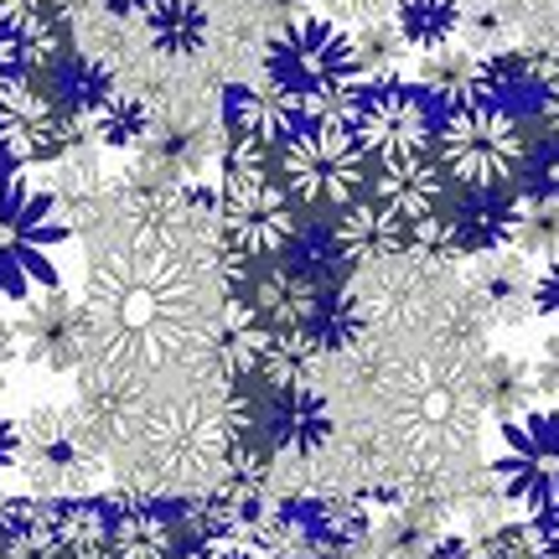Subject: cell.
<instances>
[{
  "mask_svg": "<svg viewBox=\"0 0 559 559\" xmlns=\"http://www.w3.org/2000/svg\"><path fill=\"white\" fill-rule=\"evenodd\" d=\"M83 317H88L83 373L140 389L202 337L207 290L181 239L135 234L120 249L94 254L83 285Z\"/></svg>",
  "mask_w": 559,
  "mask_h": 559,
  "instance_id": "cell-1",
  "label": "cell"
},
{
  "mask_svg": "<svg viewBox=\"0 0 559 559\" xmlns=\"http://www.w3.org/2000/svg\"><path fill=\"white\" fill-rule=\"evenodd\" d=\"M264 73L296 99L300 120H353L368 83L353 52V32L321 11L280 21V32L264 47Z\"/></svg>",
  "mask_w": 559,
  "mask_h": 559,
  "instance_id": "cell-2",
  "label": "cell"
},
{
  "mask_svg": "<svg viewBox=\"0 0 559 559\" xmlns=\"http://www.w3.org/2000/svg\"><path fill=\"white\" fill-rule=\"evenodd\" d=\"M213 234L223 243L228 270H239V275L243 264L280 260L290 249V239L300 234V213H296V198L280 187L270 151H254V145H228L223 151Z\"/></svg>",
  "mask_w": 559,
  "mask_h": 559,
  "instance_id": "cell-3",
  "label": "cell"
},
{
  "mask_svg": "<svg viewBox=\"0 0 559 559\" xmlns=\"http://www.w3.org/2000/svg\"><path fill=\"white\" fill-rule=\"evenodd\" d=\"M68 213L52 192L26 177H0V300H26L58 285V254L68 243Z\"/></svg>",
  "mask_w": 559,
  "mask_h": 559,
  "instance_id": "cell-4",
  "label": "cell"
},
{
  "mask_svg": "<svg viewBox=\"0 0 559 559\" xmlns=\"http://www.w3.org/2000/svg\"><path fill=\"white\" fill-rule=\"evenodd\" d=\"M275 177L300 207L342 213L368 187V151L347 120H300L280 140Z\"/></svg>",
  "mask_w": 559,
  "mask_h": 559,
  "instance_id": "cell-5",
  "label": "cell"
},
{
  "mask_svg": "<svg viewBox=\"0 0 559 559\" xmlns=\"http://www.w3.org/2000/svg\"><path fill=\"white\" fill-rule=\"evenodd\" d=\"M436 151L440 171L456 181V187H508L528 160V140L523 124L513 120L508 104L492 99H466L456 109H445L436 124Z\"/></svg>",
  "mask_w": 559,
  "mask_h": 559,
  "instance_id": "cell-6",
  "label": "cell"
},
{
  "mask_svg": "<svg viewBox=\"0 0 559 559\" xmlns=\"http://www.w3.org/2000/svg\"><path fill=\"white\" fill-rule=\"evenodd\" d=\"M492 477L502 498L519 502L528 519L559 508V404H544V409L528 404L502 419Z\"/></svg>",
  "mask_w": 559,
  "mask_h": 559,
  "instance_id": "cell-7",
  "label": "cell"
},
{
  "mask_svg": "<svg viewBox=\"0 0 559 559\" xmlns=\"http://www.w3.org/2000/svg\"><path fill=\"white\" fill-rule=\"evenodd\" d=\"M94 451H99V440L88 436L79 409L41 404L21 425L16 472L32 481V492H41V498H79L88 477H94Z\"/></svg>",
  "mask_w": 559,
  "mask_h": 559,
  "instance_id": "cell-8",
  "label": "cell"
},
{
  "mask_svg": "<svg viewBox=\"0 0 559 559\" xmlns=\"http://www.w3.org/2000/svg\"><path fill=\"white\" fill-rule=\"evenodd\" d=\"M79 130L83 120H73L32 73H16L0 88V151L11 166H58L79 151Z\"/></svg>",
  "mask_w": 559,
  "mask_h": 559,
  "instance_id": "cell-9",
  "label": "cell"
},
{
  "mask_svg": "<svg viewBox=\"0 0 559 559\" xmlns=\"http://www.w3.org/2000/svg\"><path fill=\"white\" fill-rule=\"evenodd\" d=\"M436 104L419 94L415 83L404 79H379V83H362L358 109H353V130H358L362 151L368 156H415V151H430L436 140Z\"/></svg>",
  "mask_w": 559,
  "mask_h": 559,
  "instance_id": "cell-10",
  "label": "cell"
},
{
  "mask_svg": "<svg viewBox=\"0 0 559 559\" xmlns=\"http://www.w3.org/2000/svg\"><path fill=\"white\" fill-rule=\"evenodd\" d=\"M16 347L21 362H32L41 373H73L88 362V317H83V296L47 285L37 296L21 300L16 311Z\"/></svg>",
  "mask_w": 559,
  "mask_h": 559,
  "instance_id": "cell-11",
  "label": "cell"
},
{
  "mask_svg": "<svg viewBox=\"0 0 559 559\" xmlns=\"http://www.w3.org/2000/svg\"><path fill=\"white\" fill-rule=\"evenodd\" d=\"M415 249L451 260H481L492 249H508V198H498V187H461V198H445L415 228Z\"/></svg>",
  "mask_w": 559,
  "mask_h": 559,
  "instance_id": "cell-12",
  "label": "cell"
},
{
  "mask_svg": "<svg viewBox=\"0 0 559 559\" xmlns=\"http://www.w3.org/2000/svg\"><path fill=\"white\" fill-rule=\"evenodd\" d=\"M415 228L419 223L400 218L379 198H353L342 207L337 228H332V243H337L342 264H379L394 260V254H409L415 249Z\"/></svg>",
  "mask_w": 559,
  "mask_h": 559,
  "instance_id": "cell-13",
  "label": "cell"
},
{
  "mask_svg": "<svg viewBox=\"0 0 559 559\" xmlns=\"http://www.w3.org/2000/svg\"><path fill=\"white\" fill-rule=\"evenodd\" d=\"M300 124L296 99L275 88V83H239L223 94V130H228V145H254V151H270L275 156L280 140Z\"/></svg>",
  "mask_w": 559,
  "mask_h": 559,
  "instance_id": "cell-14",
  "label": "cell"
},
{
  "mask_svg": "<svg viewBox=\"0 0 559 559\" xmlns=\"http://www.w3.org/2000/svg\"><path fill=\"white\" fill-rule=\"evenodd\" d=\"M249 300V311L270 326V332H306L311 326V311L321 300V280L306 275L300 264H290L280 254V264H270L264 275H254L239 290Z\"/></svg>",
  "mask_w": 559,
  "mask_h": 559,
  "instance_id": "cell-15",
  "label": "cell"
},
{
  "mask_svg": "<svg viewBox=\"0 0 559 559\" xmlns=\"http://www.w3.org/2000/svg\"><path fill=\"white\" fill-rule=\"evenodd\" d=\"M332 440V409L321 394H311L306 383H285L275 389V404L264 415V445L275 456H317Z\"/></svg>",
  "mask_w": 559,
  "mask_h": 559,
  "instance_id": "cell-16",
  "label": "cell"
},
{
  "mask_svg": "<svg viewBox=\"0 0 559 559\" xmlns=\"http://www.w3.org/2000/svg\"><path fill=\"white\" fill-rule=\"evenodd\" d=\"M445 171L430 151H415V156H389L379 160V177H373V198L383 207H394L400 218L425 223L445 202Z\"/></svg>",
  "mask_w": 559,
  "mask_h": 559,
  "instance_id": "cell-17",
  "label": "cell"
},
{
  "mask_svg": "<svg viewBox=\"0 0 559 559\" xmlns=\"http://www.w3.org/2000/svg\"><path fill=\"white\" fill-rule=\"evenodd\" d=\"M0 21L21 41V73H52L68 58L58 0H0Z\"/></svg>",
  "mask_w": 559,
  "mask_h": 559,
  "instance_id": "cell-18",
  "label": "cell"
},
{
  "mask_svg": "<svg viewBox=\"0 0 559 559\" xmlns=\"http://www.w3.org/2000/svg\"><path fill=\"white\" fill-rule=\"evenodd\" d=\"M415 88L430 104H440V109H456V104H466V99H481V52L456 47V41L419 52Z\"/></svg>",
  "mask_w": 559,
  "mask_h": 559,
  "instance_id": "cell-19",
  "label": "cell"
},
{
  "mask_svg": "<svg viewBox=\"0 0 559 559\" xmlns=\"http://www.w3.org/2000/svg\"><path fill=\"white\" fill-rule=\"evenodd\" d=\"M477 296L487 306V317L513 326L534 311V275H528V260L519 249H492L481 254V270H477Z\"/></svg>",
  "mask_w": 559,
  "mask_h": 559,
  "instance_id": "cell-20",
  "label": "cell"
},
{
  "mask_svg": "<svg viewBox=\"0 0 559 559\" xmlns=\"http://www.w3.org/2000/svg\"><path fill=\"white\" fill-rule=\"evenodd\" d=\"M177 528L160 519L151 498H124L109 508V555L115 559H171Z\"/></svg>",
  "mask_w": 559,
  "mask_h": 559,
  "instance_id": "cell-21",
  "label": "cell"
},
{
  "mask_svg": "<svg viewBox=\"0 0 559 559\" xmlns=\"http://www.w3.org/2000/svg\"><path fill=\"white\" fill-rule=\"evenodd\" d=\"M508 249L523 260H555L559 254V198L555 192H519L508 198Z\"/></svg>",
  "mask_w": 559,
  "mask_h": 559,
  "instance_id": "cell-22",
  "label": "cell"
},
{
  "mask_svg": "<svg viewBox=\"0 0 559 559\" xmlns=\"http://www.w3.org/2000/svg\"><path fill=\"white\" fill-rule=\"evenodd\" d=\"M140 21H145L151 47L166 52V58H198L202 47H207V32H213L202 0H156Z\"/></svg>",
  "mask_w": 559,
  "mask_h": 559,
  "instance_id": "cell-23",
  "label": "cell"
},
{
  "mask_svg": "<svg viewBox=\"0 0 559 559\" xmlns=\"http://www.w3.org/2000/svg\"><path fill=\"white\" fill-rule=\"evenodd\" d=\"M389 21L400 26V37L409 52H430L456 41L461 32V0H394Z\"/></svg>",
  "mask_w": 559,
  "mask_h": 559,
  "instance_id": "cell-24",
  "label": "cell"
},
{
  "mask_svg": "<svg viewBox=\"0 0 559 559\" xmlns=\"http://www.w3.org/2000/svg\"><path fill=\"white\" fill-rule=\"evenodd\" d=\"M88 130H94V140L109 145V151H140V145L151 140V130H156V115H151V104L145 99L115 88V94L88 115Z\"/></svg>",
  "mask_w": 559,
  "mask_h": 559,
  "instance_id": "cell-25",
  "label": "cell"
},
{
  "mask_svg": "<svg viewBox=\"0 0 559 559\" xmlns=\"http://www.w3.org/2000/svg\"><path fill=\"white\" fill-rule=\"evenodd\" d=\"M52 73H58V104L73 120H83V130H88V115L115 94V73H109L104 62L83 58V52H68Z\"/></svg>",
  "mask_w": 559,
  "mask_h": 559,
  "instance_id": "cell-26",
  "label": "cell"
},
{
  "mask_svg": "<svg viewBox=\"0 0 559 559\" xmlns=\"http://www.w3.org/2000/svg\"><path fill=\"white\" fill-rule=\"evenodd\" d=\"M353 32V52H358V68H362V79L368 83H379V79H400V68H404V37H400V26L389 16H373V21H362V26H347Z\"/></svg>",
  "mask_w": 559,
  "mask_h": 559,
  "instance_id": "cell-27",
  "label": "cell"
},
{
  "mask_svg": "<svg viewBox=\"0 0 559 559\" xmlns=\"http://www.w3.org/2000/svg\"><path fill=\"white\" fill-rule=\"evenodd\" d=\"M481 400H487V409L498 419L528 409L534 404V368L519 358H487V368H481Z\"/></svg>",
  "mask_w": 559,
  "mask_h": 559,
  "instance_id": "cell-28",
  "label": "cell"
},
{
  "mask_svg": "<svg viewBox=\"0 0 559 559\" xmlns=\"http://www.w3.org/2000/svg\"><path fill=\"white\" fill-rule=\"evenodd\" d=\"M306 519L317 528V544H326V549H353L368 534V513L358 498H317L306 508Z\"/></svg>",
  "mask_w": 559,
  "mask_h": 559,
  "instance_id": "cell-29",
  "label": "cell"
},
{
  "mask_svg": "<svg viewBox=\"0 0 559 559\" xmlns=\"http://www.w3.org/2000/svg\"><path fill=\"white\" fill-rule=\"evenodd\" d=\"M358 332H362L358 306L347 296H337V290H321L317 311H311V326H306V337L317 342V353H342V347H353Z\"/></svg>",
  "mask_w": 559,
  "mask_h": 559,
  "instance_id": "cell-30",
  "label": "cell"
},
{
  "mask_svg": "<svg viewBox=\"0 0 559 559\" xmlns=\"http://www.w3.org/2000/svg\"><path fill=\"white\" fill-rule=\"evenodd\" d=\"M472 52H492L502 41V11L487 0H461V32H456Z\"/></svg>",
  "mask_w": 559,
  "mask_h": 559,
  "instance_id": "cell-31",
  "label": "cell"
},
{
  "mask_svg": "<svg viewBox=\"0 0 559 559\" xmlns=\"http://www.w3.org/2000/svg\"><path fill=\"white\" fill-rule=\"evenodd\" d=\"M192 559H260V549L249 544V534L239 528H213V534H202Z\"/></svg>",
  "mask_w": 559,
  "mask_h": 559,
  "instance_id": "cell-32",
  "label": "cell"
},
{
  "mask_svg": "<svg viewBox=\"0 0 559 559\" xmlns=\"http://www.w3.org/2000/svg\"><path fill=\"white\" fill-rule=\"evenodd\" d=\"M534 317H544L549 326H559V254L539 264L534 275Z\"/></svg>",
  "mask_w": 559,
  "mask_h": 559,
  "instance_id": "cell-33",
  "label": "cell"
},
{
  "mask_svg": "<svg viewBox=\"0 0 559 559\" xmlns=\"http://www.w3.org/2000/svg\"><path fill=\"white\" fill-rule=\"evenodd\" d=\"M534 394L559 404V326H555V337H544L539 358H534Z\"/></svg>",
  "mask_w": 559,
  "mask_h": 559,
  "instance_id": "cell-34",
  "label": "cell"
},
{
  "mask_svg": "<svg viewBox=\"0 0 559 559\" xmlns=\"http://www.w3.org/2000/svg\"><path fill=\"white\" fill-rule=\"evenodd\" d=\"M326 5V16L342 21V26H362V21L383 16V5H394V0H321Z\"/></svg>",
  "mask_w": 559,
  "mask_h": 559,
  "instance_id": "cell-35",
  "label": "cell"
},
{
  "mask_svg": "<svg viewBox=\"0 0 559 559\" xmlns=\"http://www.w3.org/2000/svg\"><path fill=\"white\" fill-rule=\"evenodd\" d=\"M16 362H21V347H16V326L0 317V394L11 389V373H16Z\"/></svg>",
  "mask_w": 559,
  "mask_h": 559,
  "instance_id": "cell-36",
  "label": "cell"
},
{
  "mask_svg": "<svg viewBox=\"0 0 559 559\" xmlns=\"http://www.w3.org/2000/svg\"><path fill=\"white\" fill-rule=\"evenodd\" d=\"M16 73H21V41H16V32L0 21V88L16 79Z\"/></svg>",
  "mask_w": 559,
  "mask_h": 559,
  "instance_id": "cell-37",
  "label": "cell"
},
{
  "mask_svg": "<svg viewBox=\"0 0 559 559\" xmlns=\"http://www.w3.org/2000/svg\"><path fill=\"white\" fill-rule=\"evenodd\" d=\"M16 445H21V425L11 419H0V481L16 472Z\"/></svg>",
  "mask_w": 559,
  "mask_h": 559,
  "instance_id": "cell-38",
  "label": "cell"
},
{
  "mask_svg": "<svg viewBox=\"0 0 559 559\" xmlns=\"http://www.w3.org/2000/svg\"><path fill=\"white\" fill-rule=\"evenodd\" d=\"M534 528H539L544 559H559V508H549V513H539V519H534Z\"/></svg>",
  "mask_w": 559,
  "mask_h": 559,
  "instance_id": "cell-39",
  "label": "cell"
},
{
  "mask_svg": "<svg viewBox=\"0 0 559 559\" xmlns=\"http://www.w3.org/2000/svg\"><path fill=\"white\" fill-rule=\"evenodd\" d=\"M151 5H156V0H104V11H109V16H120V21H140Z\"/></svg>",
  "mask_w": 559,
  "mask_h": 559,
  "instance_id": "cell-40",
  "label": "cell"
},
{
  "mask_svg": "<svg viewBox=\"0 0 559 559\" xmlns=\"http://www.w3.org/2000/svg\"><path fill=\"white\" fill-rule=\"evenodd\" d=\"M0 160H5V151H0Z\"/></svg>",
  "mask_w": 559,
  "mask_h": 559,
  "instance_id": "cell-41",
  "label": "cell"
}]
</instances>
